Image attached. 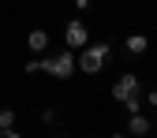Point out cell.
<instances>
[{
  "label": "cell",
  "instance_id": "obj_13",
  "mask_svg": "<svg viewBox=\"0 0 157 138\" xmlns=\"http://www.w3.org/2000/svg\"><path fill=\"white\" fill-rule=\"evenodd\" d=\"M112 138H127V134H112Z\"/></svg>",
  "mask_w": 157,
  "mask_h": 138
},
{
  "label": "cell",
  "instance_id": "obj_10",
  "mask_svg": "<svg viewBox=\"0 0 157 138\" xmlns=\"http://www.w3.org/2000/svg\"><path fill=\"white\" fill-rule=\"evenodd\" d=\"M146 101H150V105L157 108V90H150V93H146Z\"/></svg>",
  "mask_w": 157,
  "mask_h": 138
},
{
  "label": "cell",
  "instance_id": "obj_14",
  "mask_svg": "<svg viewBox=\"0 0 157 138\" xmlns=\"http://www.w3.org/2000/svg\"><path fill=\"white\" fill-rule=\"evenodd\" d=\"M52 138H60V134H52Z\"/></svg>",
  "mask_w": 157,
  "mask_h": 138
},
{
  "label": "cell",
  "instance_id": "obj_6",
  "mask_svg": "<svg viewBox=\"0 0 157 138\" xmlns=\"http://www.w3.org/2000/svg\"><path fill=\"white\" fill-rule=\"evenodd\" d=\"M127 131L142 138V134H150L153 127H150V120H146V116H142V112H131V120H127Z\"/></svg>",
  "mask_w": 157,
  "mask_h": 138
},
{
  "label": "cell",
  "instance_id": "obj_8",
  "mask_svg": "<svg viewBox=\"0 0 157 138\" xmlns=\"http://www.w3.org/2000/svg\"><path fill=\"white\" fill-rule=\"evenodd\" d=\"M8 131H15V112L11 108H0V138H4Z\"/></svg>",
  "mask_w": 157,
  "mask_h": 138
},
{
  "label": "cell",
  "instance_id": "obj_5",
  "mask_svg": "<svg viewBox=\"0 0 157 138\" xmlns=\"http://www.w3.org/2000/svg\"><path fill=\"white\" fill-rule=\"evenodd\" d=\"M26 49L41 56V52L49 49V34H45V30H30V37H26Z\"/></svg>",
  "mask_w": 157,
  "mask_h": 138
},
{
  "label": "cell",
  "instance_id": "obj_2",
  "mask_svg": "<svg viewBox=\"0 0 157 138\" xmlns=\"http://www.w3.org/2000/svg\"><path fill=\"white\" fill-rule=\"evenodd\" d=\"M109 60H112V45H109V41H97V45L78 49V71H82V75H97V71H105Z\"/></svg>",
  "mask_w": 157,
  "mask_h": 138
},
{
  "label": "cell",
  "instance_id": "obj_7",
  "mask_svg": "<svg viewBox=\"0 0 157 138\" xmlns=\"http://www.w3.org/2000/svg\"><path fill=\"white\" fill-rule=\"evenodd\" d=\"M124 45H127V52H131V56H142V52L150 49V37H146V34H131Z\"/></svg>",
  "mask_w": 157,
  "mask_h": 138
},
{
  "label": "cell",
  "instance_id": "obj_3",
  "mask_svg": "<svg viewBox=\"0 0 157 138\" xmlns=\"http://www.w3.org/2000/svg\"><path fill=\"white\" fill-rule=\"evenodd\" d=\"M41 71H49L52 78H71L78 71V60H75L71 49H64V52H56V56H41Z\"/></svg>",
  "mask_w": 157,
  "mask_h": 138
},
{
  "label": "cell",
  "instance_id": "obj_1",
  "mask_svg": "<svg viewBox=\"0 0 157 138\" xmlns=\"http://www.w3.org/2000/svg\"><path fill=\"white\" fill-rule=\"evenodd\" d=\"M112 101H120L127 112H139L142 108V82H139V75H120L112 82Z\"/></svg>",
  "mask_w": 157,
  "mask_h": 138
},
{
  "label": "cell",
  "instance_id": "obj_4",
  "mask_svg": "<svg viewBox=\"0 0 157 138\" xmlns=\"http://www.w3.org/2000/svg\"><path fill=\"white\" fill-rule=\"evenodd\" d=\"M64 45L67 49H86L90 45V30L78 23V19H71V23L64 26Z\"/></svg>",
  "mask_w": 157,
  "mask_h": 138
},
{
  "label": "cell",
  "instance_id": "obj_12",
  "mask_svg": "<svg viewBox=\"0 0 157 138\" xmlns=\"http://www.w3.org/2000/svg\"><path fill=\"white\" fill-rule=\"evenodd\" d=\"M4 138H23V134H19V131H8V134H4Z\"/></svg>",
  "mask_w": 157,
  "mask_h": 138
},
{
  "label": "cell",
  "instance_id": "obj_9",
  "mask_svg": "<svg viewBox=\"0 0 157 138\" xmlns=\"http://www.w3.org/2000/svg\"><path fill=\"white\" fill-rule=\"evenodd\" d=\"M23 71H26V75H37V71H41V60H30V64H26Z\"/></svg>",
  "mask_w": 157,
  "mask_h": 138
},
{
  "label": "cell",
  "instance_id": "obj_11",
  "mask_svg": "<svg viewBox=\"0 0 157 138\" xmlns=\"http://www.w3.org/2000/svg\"><path fill=\"white\" fill-rule=\"evenodd\" d=\"M75 8H78V11H82V8H90V0H75Z\"/></svg>",
  "mask_w": 157,
  "mask_h": 138
}]
</instances>
